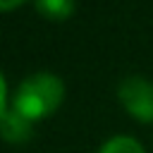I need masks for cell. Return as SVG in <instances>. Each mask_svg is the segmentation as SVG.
Returning <instances> with one entry per match:
<instances>
[{
	"label": "cell",
	"instance_id": "52a82bcc",
	"mask_svg": "<svg viewBox=\"0 0 153 153\" xmlns=\"http://www.w3.org/2000/svg\"><path fill=\"white\" fill-rule=\"evenodd\" d=\"M22 2H26V0H0V10H14Z\"/></svg>",
	"mask_w": 153,
	"mask_h": 153
},
{
	"label": "cell",
	"instance_id": "7a4b0ae2",
	"mask_svg": "<svg viewBox=\"0 0 153 153\" xmlns=\"http://www.w3.org/2000/svg\"><path fill=\"white\" fill-rule=\"evenodd\" d=\"M120 103L139 122H153V84L143 76H127L117 88Z\"/></svg>",
	"mask_w": 153,
	"mask_h": 153
},
{
	"label": "cell",
	"instance_id": "3957f363",
	"mask_svg": "<svg viewBox=\"0 0 153 153\" xmlns=\"http://www.w3.org/2000/svg\"><path fill=\"white\" fill-rule=\"evenodd\" d=\"M31 120H26L24 115H19L17 110H7L0 117V136L10 143H22L31 136Z\"/></svg>",
	"mask_w": 153,
	"mask_h": 153
},
{
	"label": "cell",
	"instance_id": "8992f818",
	"mask_svg": "<svg viewBox=\"0 0 153 153\" xmlns=\"http://www.w3.org/2000/svg\"><path fill=\"white\" fill-rule=\"evenodd\" d=\"M7 112V84H5V76L0 72V117Z\"/></svg>",
	"mask_w": 153,
	"mask_h": 153
},
{
	"label": "cell",
	"instance_id": "277c9868",
	"mask_svg": "<svg viewBox=\"0 0 153 153\" xmlns=\"http://www.w3.org/2000/svg\"><path fill=\"white\" fill-rule=\"evenodd\" d=\"M36 10L48 19L62 22L74 12V0H36Z\"/></svg>",
	"mask_w": 153,
	"mask_h": 153
},
{
	"label": "cell",
	"instance_id": "6da1fadb",
	"mask_svg": "<svg viewBox=\"0 0 153 153\" xmlns=\"http://www.w3.org/2000/svg\"><path fill=\"white\" fill-rule=\"evenodd\" d=\"M62 98H65L62 79L50 72H38V74L26 76L19 84V88L12 98V110H17L26 120L36 122V120L53 115L60 108Z\"/></svg>",
	"mask_w": 153,
	"mask_h": 153
},
{
	"label": "cell",
	"instance_id": "5b68a950",
	"mask_svg": "<svg viewBox=\"0 0 153 153\" xmlns=\"http://www.w3.org/2000/svg\"><path fill=\"white\" fill-rule=\"evenodd\" d=\"M98 153H146V151L131 136H112L100 146Z\"/></svg>",
	"mask_w": 153,
	"mask_h": 153
}]
</instances>
